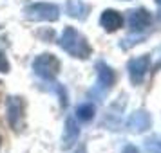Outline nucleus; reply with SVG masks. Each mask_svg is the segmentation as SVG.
<instances>
[{
	"mask_svg": "<svg viewBox=\"0 0 161 153\" xmlns=\"http://www.w3.org/2000/svg\"><path fill=\"white\" fill-rule=\"evenodd\" d=\"M60 47L73 58L85 59L91 56V45H89L87 38L81 33L74 29V27H65L62 36H60Z\"/></svg>",
	"mask_w": 161,
	"mask_h": 153,
	"instance_id": "1",
	"label": "nucleus"
},
{
	"mask_svg": "<svg viewBox=\"0 0 161 153\" xmlns=\"http://www.w3.org/2000/svg\"><path fill=\"white\" fill-rule=\"evenodd\" d=\"M24 15L31 22H56L60 18V8L51 2H36L24 9Z\"/></svg>",
	"mask_w": 161,
	"mask_h": 153,
	"instance_id": "2",
	"label": "nucleus"
},
{
	"mask_svg": "<svg viewBox=\"0 0 161 153\" xmlns=\"http://www.w3.org/2000/svg\"><path fill=\"white\" fill-rule=\"evenodd\" d=\"M33 70L38 78H42L45 81H53L56 78V74L60 72V61L56 56L45 52V54L36 56V59L33 61Z\"/></svg>",
	"mask_w": 161,
	"mask_h": 153,
	"instance_id": "3",
	"label": "nucleus"
},
{
	"mask_svg": "<svg viewBox=\"0 0 161 153\" xmlns=\"http://www.w3.org/2000/svg\"><path fill=\"white\" fill-rule=\"evenodd\" d=\"M24 112H25V103H24L22 97H18V95L8 97V121L13 130L16 131L22 130L24 119H25Z\"/></svg>",
	"mask_w": 161,
	"mask_h": 153,
	"instance_id": "4",
	"label": "nucleus"
},
{
	"mask_svg": "<svg viewBox=\"0 0 161 153\" xmlns=\"http://www.w3.org/2000/svg\"><path fill=\"white\" fill-rule=\"evenodd\" d=\"M96 72H98V83H96V88L92 92H100V95H103L105 92H109L110 87L114 85L116 81V74L110 69L105 61H98L96 63ZM91 92V94H92Z\"/></svg>",
	"mask_w": 161,
	"mask_h": 153,
	"instance_id": "5",
	"label": "nucleus"
},
{
	"mask_svg": "<svg viewBox=\"0 0 161 153\" xmlns=\"http://www.w3.org/2000/svg\"><path fill=\"white\" fill-rule=\"evenodd\" d=\"M129 76H130V81L132 85H141L143 79H145L147 72H148V69H150V56H139V58H134L129 61Z\"/></svg>",
	"mask_w": 161,
	"mask_h": 153,
	"instance_id": "6",
	"label": "nucleus"
},
{
	"mask_svg": "<svg viewBox=\"0 0 161 153\" xmlns=\"http://www.w3.org/2000/svg\"><path fill=\"white\" fill-rule=\"evenodd\" d=\"M150 22H152V16L147 9L138 8L129 11V29L132 33H141L143 29H147L150 25Z\"/></svg>",
	"mask_w": 161,
	"mask_h": 153,
	"instance_id": "7",
	"label": "nucleus"
},
{
	"mask_svg": "<svg viewBox=\"0 0 161 153\" xmlns=\"http://www.w3.org/2000/svg\"><path fill=\"white\" fill-rule=\"evenodd\" d=\"M152 126V117L147 110H136L129 121H127V128L132 131V133H143L148 128Z\"/></svg>",
	"mask_w": 161,
	"mask_h": 153,
	"instance_id": "8",
	"label": "nucleus"
},
{
	"mask_svg": "<svg viewBox=\"0 0 161 153\" xmlns=\"http://www.w3.org/2000/svg\"><path fill=\"white\" fill-rule=\"evenodd\" d=\"M78 137H80V128H78L76 121H74L73 117H67L65 128H64V135H62V148L64 150L73 148L74 142L78 140Z\"/></svg>",
	"mask_w": 161,
	"mask_h": 153,
	"instance_id": "9",
	"label": "nucleus"
},
{
	"mask_svg": "<svg viewBox=\"0 0 161 153\" xmlns=\"http://www.w3.org/2000/svg\"><path fill=\"white\" fill-rule=\"evenodd\" d=\"M100 25L105 31H109V33L118 31L123 25V16L119 15L118 11H114V9H105L102 13V16H100Z\"/></svg>",
	"mask_w": 161,
	"mask_h": 153,
	"instance_id": "10",
	"label": "nucleus"
},
{
	"mask_svg": "<svg viewBox=\"0 0 161 153\" xmlns=\"http://www.w3.org/2000/svg\"><path fill=\"white\" fill-rule=\"evenodd\" d=\"M65 11L69 16L78 18V20H85L89 15V6H85L80 0H69L65 4Z\"/></svg>",
	"mask_w": 161,
	"mask_h": 153,
	"instance_id": "11",
	"label": "nucleus"
},
{
	"mask_svg": "<svg viewBox=\"0 0 161 153\" xmlns=\"http://www.w3.org/2000/svg\"><path fill=\"white\" fill-rule=\"evenodd\" d=\"M94 114H96V108L92 103H81L76 106V119L81 121V123H91L94 119Z\"/></svg>",
	"mask_w": 161,
	"mask_h": 153,
	"instance_id": "12",
	"label": "nucleus"
},
{
	"mask_svg": "<svg viewBox=\"0 0 161 153\" xmlns=\"http://www.w3.org/2000/svg\"><path fill=\"white\" fill-rule=\"evenodd\" d=\"M145 148L148 153H161V137L154 135L145 140Z\"/></svg>",
	"mask_w": 161,
	"mask_h": 153,
	"instance_id": "13",
	"label": "nucleus"
},
{
	"mask_svg": "<svg viewBox=\"0 0 161 153\" xmlns=\"http://www.w3.org/2000/svg\"><path fill=\"white\" fill-rule=\"evenodd\" d=\"M0 72H4V74L9 72V61H8L6 54H4L2 51H0Z\"/></svg>",
	"mask_w": 161,
	"mask_h": 153,
	"instance_id": "14",
	"label": "nucleus"
},
{
	"mask_svg": "<svg viewBox=\"0 0 161 153\" xmlns=\"http://www.w3.org/2000/svg\"><path fill=\"white\" fill-rule=\"evenodd\" d=\"M121 153H139V151H138V148H134V146H127Z\"/></svg>",
	"mask_w": 161,
	"mask_h": 153,
	"instance_id": "15",
	"label": "nucleus"
},
{
	"mask_svg": "<svg viewBox=\"0 0 161 153\" xmlns=\"http://www.w3.org/2000/svg\"><path fill=\"white\" fill-rule=\"evenodd\" d=\"M74 153H85V148L81 146V148H78V150H76V151H74Z\"/></svg>",
	"mask_w": 161,
	"mask_h": 153,
	"instance_id": "16",
	"label": "nucleus"
},
{
	"mask_svg": "<svg viewBox=\"0 0 161 153\" xmlns=\"http://www.w3.org/2000/svg\"><path fill=\"white\" fill-rule=\"evenodd\" d=\"M156 4H158V6H161V0H156Z\"/></svg>",
	"mask_w": 161,
	"mask_h": 153,
	"instance_id": "17",
	"label": "nucleus"
}]
</instances>
